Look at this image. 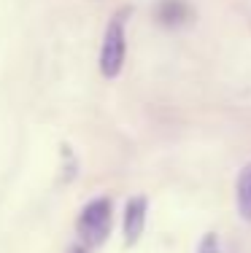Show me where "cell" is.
<instances>
[{
  "label": "cell",
  "mask_w": 251,
  "mask_h": 253,
  "mask_svg": "<svg viewBox=\"0 0 251 253\" xmlns=\"http://www.w3.org/2000/svg\"><path fill=\"white\" fill-rule=\"evenodd\" d=\"M127 59V11L113 14L108 27L103 35V46H100V59L98 68L103 78H116L124 68Z\"/></svg>",
  "instance_id": "cell-1"
},
{
  "label": "cell",
  "mask_w": 251,
  "mask_h": 253,
  "mask_svg": "<svg viewBox=\"0 0 251 253\" xmlns=\"http://www.w3.org/2000/svg\"><path fill=\"white\" fill-rule=\"evenodd\" d=\"M195 253H219V237H216V232H205V234H202Z\"/></svg>",
  "instance_id": "cell-6"
},
{
  "label": "cell",
  "mask_w": 251,
  "mask_h": 253,
  "mask_svg": "<svg viewBox=\"0 0 251 253\" xmlns=\"http://www.w3.org/2000/svg\"><path fill=\"white\" fill-rule=\"evenodd\" d=\"M70 253H87V251H84V248H73V251H70Z\"/></svg>",
  "instance_id": "cell-7"
},
{
  "label": "cell",
  "mask_w": 251,
  "mask_h": 253,
  "mask_svg": "<svg viewBox=\"0 0 251 253\" xmlns=\"http://www.w3.org/2000/svg\"><path fill=\"white\" fill-rule=\"evenodd\" d=\"M146 218H149V200L143 194L130 197L127 205H124V218H122V232L127 245H135L141 240L143 229H146Z\"/></svg>",
  "instance_id": "cell-3"
},
{
  "label": "cell",
  "mask_w": 251,
  "mask_h": 253,
  "mask_svg": "<svg viewBox=\"0 0 251 253\" xmlns=\"http://www.w3.org/2000/svg\"><path fill=\"white\" fill-rule=\"evenodd\" d=\"M235 202H238V213H241V218L251 224V162H249V165H243V170L238 172Z\"/></svg>",
  "instance_id": "cell-4"
},
{
  "label": "cell",
  "mask_w": 251,
  "mask_h": 253,
  "mask_svg": "<svg viewBox=\"0 0 251 253\" xmlns=\"http://www.w3.org/2000/svg\"><path fill=\"white\" fill-rule=\"evenodd\" d=\"M157 16L162 22H167V25H176V22H181L187 16V3L184 0H162L157 5Z\"/></svg>",
  "instance_id": "cell-5"
},
{
  "label": "cell",
  "mask_w": 251,
  "mask_h": 253,
  "mask_svg": "<svg viewBox=\"0 0 251 253\" xmlns=\"http://www.w3.org/2000/svg\"><path fill=\"white\" fill-rule=\"evenodd\" d=\"M111 224H113V202L108 197H95L84 205L81 215H79V237L87 245H103L111 234Z\"/></svg>",
  "instance_id": "cell-2"
}]
</instances>
